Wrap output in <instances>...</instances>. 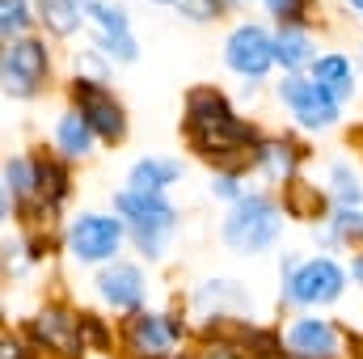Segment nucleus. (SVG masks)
<instances>
[{"instance_id":"1","label":"nucleus","mask_w":363,"mask_h":359,"mask_svg":"<svg viewBox=\"0 0 363 359\" xmlns=\"http://www.w3.org/2000/svg\"><path fill=\"white\" fill-rule=\"evenodd\" d=\"M182 136L190 140V148L199 157H207V161H216L224 170H237V174H241L237 157H250L254 161V153L262 144L258 127L245 123V118H237L233 106H228V97L220 89H211V85H199V89L186 93Z\"/></svg>"},{"instance_id":"2","label":"nucleus","mask_w":363,"mask_h":359,"mask_svg":"<svg viewBox=\"0 0 363 359\" xmlns=\"http://www.w3.org/2000/svg\"><path fill=\"white\" fill-rule=\"evenodd\" d=\"M114 216L127 220V241L140 250V258L157 263L165 258L174 233H178V211L165 194H152V190H135V186H123L114 194Z\"/></svg>"},{"instance_id":"3","label":"nucleus","mask_w":363,"mask_h":359,"mask_svg":"<svg viewBox=\"0 0 363 359\" xmlns=\"http://www.w3.org/2000/svg\"><path fill=\"white\" fill-rule=\"evenodd\" d=\"M279 233H283V220H279V207L267 194H245L241 203H233V211L220 224L224 245H233L237 254H262V250H271L274 241H279Z\"/></svg>"},{"instance_id":"4","label":"nucleus","mask_w":363,"mask_h":359,"mask_svg":"<svg viewBox=\"0 0 363 359\" xmlns=\"http://www.w3.org/2000/svg\"><path fill=\"white\" fill-rule=\"evenodd\" d=\"M127 241V220L106 216V211H85L68 224L64 245L81 267H97V263H114L118 245Z\"/></svg>"},{"instance_id":"5","label":"nucleus","mask_w":363,"mask_h":359,"mask_svg":"<svg viewBox=\"0 0 363 359\" xmlns=\"http://www.w3.org/2000/svg\"><path fill=\"white\" fill-rule=\"evenodd\" d=\"M68 93H72V110L89 123L93 136L101 144H123L127 140V110H123V101L106 89V85L85 81V77H72Z\"/></svg>"},{"instance_id":"6","label":"nucleus","mask_w":363,"mask_h":359,"mask_svg":"<svg viewBox=\"0 0 363 359\" xmlns=\"http://www.w3.org/2000/svg\"><path fill=\"white\" fill-rule=\"evenodd\" d=\"M0 77H4V93H9V97H34V93H38V85L51 77V55H47V43H43V38H34V34L4 43Z\"/></svg>"},{"instance_id":"7","label":"nucleus","mask_w":363,"mask_h":359,"mask_svg":"<svg viewBox=\"0 0 363 359\" xmlns=\"http://www.w3.org/2000/svg\"><path fill=\"white\" fill-rule=\"evenodd\" d=\"M279 101L291 110V118L304 127V131H325L342 118V101L334 93H325L313 77H283L279 81Z\"/></svg>"},{"instance_id":"8","label":"nucleus","mask_w":363,"mask_h":359,"mask_svg":"<svg viewBox=\"0 0 363 359\" xmlns=\"http://www.w3.org/2000/svg\"><path fill=\"white\" fill-rule=\"evenodd\" d=\"M81 13L89 21L93 38L106 55H114L118 64H135L140 60V43L131 34V17L118 0H81Z\"/></svg>"},{"instance_id":"9","label":"nucleus","mask_w":363,"mask_h":359,"mask_svg":"<svg viewBox=\"0 0 363 359\" xmlns=\"http://www.w3.org/2000/svg\"><path fill=\"white\" fill-rule=\"evenodd\" d=\"M224 64L228 72L245 77L250 85H258L267 72L274 68V34H267L254 21H241L228 38H224Z\"/></svg>"},{"instance_id":"10","label":"nucleus","mask_w":363,"mask_h":359,"mask_svg":"<svg viewBox=\"0 0 363 359\" xmlns=\"http://www.w3.org/2000/svg\"><path fill=\"white\" fill-rule=\"evenodd\" d=\"M347 287V270L338 267L334 258H308L300 263L296 279L283 287V300H296V304H334Z\"/></svg>"},{"instance_id":"11","label":"nucleus","mask_w":363,"mask_h":359,"mask_svg":"<svg viewBox=\"0 0 363 359\" xmlns=\"http://www.w3.org/2000/svg\"><path fill=\"white\" fill-rule=\"evenodd\" d=\"M283 351L296 359H338L342 351V334L338 326L321 321V317H296L283 326Z\"/></svg>"},{"instance_id":"12","label":"nucleus","mask_w":363,"mask_h":359,"mask_svg":"<svg viewBox=\"0 0 363 359\" xmlns=\"http://www.w3.org/2000/svg\"><path fill=\"white\" fill-rule=\"evenodd\" d=\"M26 330H30V338H34L38 347L55 351V355H81V347H85V338H81V317L68 313L64 304H43L38 317H34Z\"/></svg>"},{"instance_id":"13","label":"nucleus","mask_w":363,"mask_h":359,"mask_svg":"<svg viewBox=\"0 0 363 359\" xmlns=\"http://www.w3.org/2000/svg\"><path fill=\"white\" fill-rule=\"evenodd\" d=\"M123 338L135 351V359H165V355H174L182 330L169 313H135L131 326L123 330Z\"/></svg>"},{"instance_id":"14","label":"nucleus","mask_w":363,"mask_h":359,"mask_svg":"<svg viewBox=\"0 0 363 359\" xmlns=\"http://www.w3.org/2000/svg\"><path fill=\"white\" fill-rule=\"evenodd\" d=\"M97 296L118 313H144L148 279L135 263H110V267L97 270Z\"/></svg>"},{"instance_id":"15","label":"nucleus","mask_w":363,"mask_h":359,"mask_svg":"<svg viewBox=\"0 0 363 359\" xmlns=\"http://www.w3.org/2000/svg\"><path fill=\"white\" fill-rule=\"evenodd\" d=\"M274 64L287 72V77H300L304 68L317 64V43L304 26H283L274 34Z\"/></svg>"},{"instance_id":"16","label":"nucleus","mask_w":363,"mask_h":359,"mask_svg":"<svg viewBox=\"0 0 363 359\" xmlns=\"http://www.w3.org/2000/svg\"><path fill=\"white\" fill-rule=\"evenodd\" d=\"M190 304H194L199 313H207V317H228V313L245 309L250 296H245V287H241L237 279H207V283L194 287V300H190Z\"/></svg>"},{"instance_id":"17","label":"nucleus","mask_w":363,"mask_h":359,"mask_svg":"<svg viewBox=\"0 0 363 359\" xmlns=\"http://www.w3.org/2000/svg\"><path fill=\"white\" fill-rule=\"evenodd\" d=\"M296 157H300V148H296L287 136H271V140L258 144L254 170H258L262 178H271V182H296V165H300Z\"/></svg>"},{"instance_id":"18","label":"nucleus","mask_w":363,"mask_h":359,"mask_svg":"<svg viewBox=\"0 0 363 359\" xmlns=\"http://www.w3.org/2000/svg\"><path fill=\"white\" fill-rule=\"evenodd\" d=\"M182 174H186V165L174 161V157H140V161L131 165V174H127V186H135V190H152V194H165V186H174Z\"/></svg>"},{"instance_id":"19","label":"nucleus","mask_w":363,"mask_h":359,"mask_svg":"<svg viewBox=\"0 0 363 359\" xmlns=\"http://www.w3.org/2000/svg\"><path fill=\"white\" fill-rule=\"evenodd\" d=\"M308 77H313L325 93H334L338 101H347V97L355 93V68H351V60H347V55H338V51L317 55V64L308 68Z\"/></svg>"},{"instance_id":"20","label":"nucleus","mask_w":363,"mask_h":359,"mask_svg":"<svg viewBox=\"0 0 363 359\" xmlns=\"http://www.w3.org/2000/svg\"><path fill=\"white\" fill-rule=\"evenodd\" d=\"M93 144H97V136H93V127L77 114V110H64L60 114V123H55V148L64 153V157H72V161H81V157H89Z\"/></svg>"},{"instance_id":"21","label":"nucleus","mask_w":363,"mask_h":359,"mask_svg":"<svg viewBox=\"0 0 363 359\" xmlns=\"http://www.w3.org/2000/svg\"><path fill=\"white\" fill-rule=\"evenodd\" d=\"M34 9H38V21H43L55 38H72V34L81 30V21H85L81 0H34Z\"/></svg>"},{"instance_id":"22","label":"nucleus","mask_w":363,"mask_h":359,"mask_svg":"<svg viewBox=\"0 0 363 359\" xmlns=\"http://www.w3.org/2000/svg\"><path fill=\"white\" fill-rule=\"evenodd\" d=\"M283 203H287V216H296V220H321L325 207H330L317 186H308V182H300V178L287 182V199Z\"/></svg>"},{"instance_id":"23","label":"nucleus","mask_w":363,"mask_h":359,"mask_svg":"<svg viewBox=\"0 0 363 359\" xmlns=\"http://www.w3.org/2000/svg\"><path fill=\"white\" fill-rule=\"evenodd\" d=\"M351 245V241H363V211L359 207H338L334 211V224L321 233L317 228V245Z\"/></svg>"},{"instance_id":"24","label":"nucleus","mask_w":363,"mask_h":359,"mask_svg":"<svg viewBox=\"0 0 363 359\" xmlns=\"http://www.w3.org/2000/svg\"><path fill=\"white\" fill-rule=\"evenodd\" d=\"M330 194L338 199V207H359L363 203V182L355 178V170L347 161L330 165Z\"/></svg>"},{"instance_id":"25","label":"nucleus","mask_w":363,"mask_h":359,"mask_svg":"<svg viewBox=\"0 0 363 359\" xmlns=\"http://www.w3.org/2000/svg\"><path fill=\"white\" fill-rule=\"evenodd\" d=\"M34 13H38V9H34L30 0H0V34H4V43L26 38Z\"/></svg>"},{"instance_id":"26","label":"nucleus","mask_w":363,"mask_h":359,"mask_svg":"<svg viewBox=\"0 0 363 359\" xmlns=\"http://www.w3.org/2000/svg\"><path fill=\"white\" fill-rule=\"evenodd\" d=\"M186 21H194V26H207V21H216L224 9H228V0H178L174 4Z\"/></svg>"},{"instance_id":"27","label":"nucleus","mask_w":363,"mask_h":359,"mask_svg":"<svg viewBox=\"0 0 363 359\" xmlns=\"http://www.w3.org/2000/svg\"><path fill=\"white\" fill-rule=\"evenodd\" d=\"M194 359H250L245 355V347L237 343V338H203V347H199V355Z\"/></svg>"},{"instance_id":"28","label":"nucleus","mask_w":363,"mask_h":359,"mask_svg":"<svg viewBox=\"0 0 363 359\" xmlns=\"http://www.w3.org/2000/svg\"><path fill=\"white\" fill-rule=\"evenodd\" d=\"M211 194H216V199H228V203H241V199H245L241 174H237V170H216V178H211Z\"/></svg>"},{"instance_id":"29","label":"nucleus","mask_w":363,"mask_h":359,"mask_svg":"<svg viewBox=\"0 0 363 359\" xmlns=\"http://www.w3.org/2000/svg\"><path fill=\"white\" fill-rule=\"evenodd\" d=\"M77 77L106 85V77H110V64L101 60V51H81V55H77Z\"/></svg>"},{"instance_id":"30","label":"nucleus","mask_w":363,"mask_h":359,"mask_svg":"<svg viewBox=\"0 0 363 359\" xmlns=\"http://www.w3.org/2000/svg\"><path fill=\"white\" fill-rule=\"evenodd\" d=\"M271 9V17H279L283 26H300L304 13H308V0H262Z\"/></svg>"},{"instance_id":"31","label":"nucleus","mask_w":363,"mask_h":359,"mask_svg":"<svg viewBox=\"0 0 363 359\" xmlns=\"http://www.w3.org/2000/svg\"><path fill=\"white\" fill-rule=\"evenodd\" d=\"M351 275H355V283H363V254H355V263H351Z\"/></svg>"},{"instance_id":"32","label":"nucleus","mask_w":363,"mask_h":359,"mask_svg":"<svg viewBox=\"0 0 363 359\" xmlns=\"http://www.w3.org/2000/svg\"><path fill=\"white\" fill-rule=\"evenodd\" d=\"M347 4H351V9H355V13L363 17V0H347Z\"/></svg>"},{"instance_id":"33","label":"nucleus","mask_w":363,"mask_h":359,"mask_svg":"<svg viewBox=\"0 0 363 359\" xmlns=\"http://www.w3.org/2000/svg\"><path fill=\"white\" fill-rule=\"evenodd\" d=\"M152 4H178V0H152Z\"/></svg>"}]
</instances>
